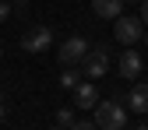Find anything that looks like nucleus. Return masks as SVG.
<instances>
[{"label":"nucleus","mask_w":148,"mask_h":130,"mask_svg":"<svg viewBox=\"0 0 148 130\" xmlns=\"http://www.w3.org/2000/svg\"><path fill=\"white\" fill-rule=\"evenodd\" d=\"M95 127L99 130H123L127 123V105L116 102V99H109V102H95Z\"/></svg>","instance_id":"nucleus-1"},{"label":"nucleus","mask_w":148,"mask_h":130,"mask_svg":"<svg viewBox=\"0 0 148 130\" xmlns=\"http://www.w3.org/2000/svg\"><path fill=\"white\" fill-rule=\"evenodd\" d=\"M113 39L123 42V46L141 42L145 39V21H141L138 14H120V18H113Z\"/></svg>","instance_id":"nucleus-2"},{"label":"nucleus","mask_w":148,"mask_h":130,"mask_svg":"<svg viewBox=\"0 0 148 130\" xmlns=\"http://www.w3.org/2000/svg\"><path fill=\"white\" fill-rule=\"evenodd\" d=\"M88 39L85 35H71V39H64V46L57 49V60H60V67H78L85 56H88Z\"/></svg>","instance_id":"nucleus-3"},{"label":"nucleus","mask_w":148,"mask_h":130,"mask_svg":"<svg viewBox=\"0 0 148 130\" xmlns=\"http://www.w3.org/2000/svg\"><path fill=\"white\" fill-rule=\"evenodd\" d=\"M78 67H81V74H88L92 81L102 78V74L109 70V49H106V46H92V49H88V56H85Z\"/></svg>","instance_id":"nucleus-4"},{"label":"nucleus","mask_w":148,"mask_h":130,"mask_svg":"<svg viewBox=\"0 0 148 130\" xmlns=\"http://www.w3.org/2000/svg\"><path fill=\"white\" fill-rule=\"evenodd\" d=\"M49 42H53L49 28H32V32H25L21 39H18V46H21L25 53H42V49H49Z\"/></svg>","instance_id":"nucleus-5"},{"label":"nucleus","mask_w":148,"mask_h":130,"mask_svg":"<svg viewBox=\"0 0 148 130\" xmlns=\"http://www.w3.org/2000/svg\"><path fill=\"white\" fill-rule=\"evenodd\" d=\"M95 102H99V91H95L92 81L74 84V105H78V109H95Z\"/></svg>","instance_id":"nucleus-6"},{"label":"nucleus","mask_w":148,"mask_h":130,"mask_svg":"<svg viewBox=\"0 0 148 130\" xmlns=\"http://www.w3.org/2000/svg\"><path fill=\"white\" fill-rule=\"evenodd\" d=\"M138 74H141V56H138L131 46H127V49H123V56H120V78L131 81V78H138Z\"/></svg>","instance_id":"nucleus-7"},{"label":"nucleus","mask_w":148,"mask_h":130,"mask_svg":"<svg viewBox=\"0 0 148 130\" xmlns=\"http://www.w3.org/2000/svg\"><path fill=\"white\" fill-rule=\"evenodd\" d=\"M123 102L131 105L134 113H148V84H134V88L123 95Z\"/></svg>","instance_id":"nucleus-8"},{"label":"nucleus","mask_w":148,"mask_h":130,"mask_svg":"<svg viewBox=\"0 0 148 130\" xmlns=\"http://www.w3.org/2000/svg\"><path fill=\"white\" fill-rule=\"evenodd\" d=\"M92 11H95L99 18H120V11H123V0H92Z\"/></svg>","instance_id":"nucleus-9"},{"label":"nucleus","mask_w":148,"mask_h":130,"mask_svg":"<svg viewBox=\"0 0 148 130\" xmlns=\"http://www.w3.org/2000/svg\"><path fill=\"white\" fill-rule=\"evenodd\" d=\"M60 84H64V88L81 84V67H64V74H60Z\"/></svg>","instance_id":"nucleus-10"},{"label":"nucleus","mask_w":148,"mask_h":130,"mask_svg":"<svg viewBox=\"0 0 148 130\" xmlns=\"http://www.w3.org/2000/svg\"><path fill=\"white\" fill-rule=\"evenodd\" d=\"M57 123L60 127H71L74 123V109H57Z\"/></svg>","instance_id":"nucleus-11"},{"label":"nucleus","mask_w":148,"mask_h":130,"mask_svg":"<svg viewBox=\"0 0 148 130\" xmlns=\"http://www.w3.org/2000/svg\"><path fill=\"white\" fill-rule=\"evenodd\" d=\"M67 130H99V127H95V120H74Z\"/></svg>","instance_id":"nucleus-12"},{"label":"nucleus","mask_w":148,"mask_h":130,"mask_svg":"<svg viewBox=\"0 0 148 130\" xmlns=\"http://www.w3.org/2000/svg\"><path fill=\"white\" fill-rule=\"evenodd\" d=\"M138 18L148 25V0H141V4H138Z\"/></svg>","instance_id":"nucleus-13"},{"label":"nucleus","mask_w":148,"mask_h":130,"mask_svg":"<svg viewBox=\"0 0 148 130\" xmlns=\"http://www.w3.org/2000/svg\"><path fill=\"white\" fill-rule=\"evenodd\" d=\"M7 18H11V7L4 4V0H0V25H4V21H7Z\"/></svg>","instance_id":"nucleus-14"},{"label":"nucleus","mask_w":148,"mask_h":130,"mask_svg":"<svg viewBox=\"0 0 148 130\" xmlns=\"http://www.w3.org/2000/svg\"><path fill=\"white\" fill-rule=\"evenodd\" d=\"M4 116H7V105H4V99H0V123H4Z\"/></svg>","instance_id":"nucleus-15"},{"label":"nucleus","mask_w":148,"mask_h":130,"mask_svg":"<svg viewBox=\"0 0 148 130\" xmlns=\"http://www.w3.org/2000/svg\"><path fill=\"white\" fill-rule=\"evenodd\" d=\"M123 4H131V7H138V4H141V0H123Z\"/></svg>","instance_id":"nucleus-16"},{"label":"nucleus","mask_w":148,"mask_h":130,"mask_svg":"<svg viewBox=\"0 0 148 130\" xmlns=\"http://www.w3.org/2000/svg\"><path fill=\"white\" fill-rule=\"evenodd\" d=\"M141 42H145V46H148V32H145V39H141Z\"/></svg>","instance_id":"nucleus-17"},{"label":"nucleus","mask_w":148,"mask_h":130,"mask_svg":"<svg viewBox=\"0 0 148 130\" xmlns=\"http://www.w3.org/2000/svg\"><path fill=\"white\" fill-rule=\"evenodd\" d=\"M53 130H67V127H60V123H57V127H53Z\"/></svg>","instance_id":"nucleus-18"},{"label":"nucleus","mask_w":148,"mask_h":130,"mask_svg":"<svg viewBox=\"0 0 148 130\" xmlns=\"http://www.w3.org/2000/svg\"><path fill=\"white\" fill-rule=\"evenodd\" d=\"M138 130H148V123H141V127H138Z\"/></svg>","instance_id":"nucleus-19"},{"label":"nucleus","mask_w":148,"mask_h":130,"mask_svg":"<svg viewBox=\"0 0 148 130\" xmlns=\"http://www.w3.org/2000/svg\"><path fill=\"white\" fill-rule=\"evenodd\" d=\"M14 4H28V0H14Z\"/></svg>","instance_id":"nucleus-20"},{"label":"nucleus","mask_w":148,"mask_h":130,"mask_svg":"<svg viewBox=\"0 0 148 130\" xmlns=\"http://www.w3.org/2000/svg\"><path fill=\"white\" fill-rule=\"evenodd\" d=\"M0 56H4V46H0Z\"/></svg>","instance_id":"nucleus-21"}]
</instances>
